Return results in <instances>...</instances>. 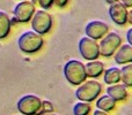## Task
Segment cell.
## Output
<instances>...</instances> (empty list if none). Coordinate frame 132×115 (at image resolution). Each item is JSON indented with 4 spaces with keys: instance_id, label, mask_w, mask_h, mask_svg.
<instances>
[{
    "instance_id": "cell-13",
    "label": "cell",
    "mask_w": 132,
    "mask_h": 115,
    "mask_svg": "<svg viewBox=\"0 0 132 115\" xmlns=\"http://www.w3.org/2000/svg\"><path fill=\"white\" fill-rule=\"evenodd\" d=\"M85 70H86V75L87 77H90V78H97L104 71V65L100 61H89L88 63H86L85 66Z\"/></svg>"
},
{
    "instance_id": "cell-17",
    "label": "cell",
    "mask_w": 132,
    "mask_h": 115,
    "mask_svg": "<svg viewBox=\"0 0 132 115\" xmlns=\"http://www.w3.org/2000/svg\"><path fill=\"white\" fill-rule=\"evenodd\" d=\"M121 70V81H123V84L126 88H131L132 86V65L128 63L124 66Z\"/></svg>"
},
{
    "instance_id": "cell-25",
    "label": "cell",
    "mask_w": 132,
    "mask_h": 115,
    "mask_svg": "<svg viewBox=\"0 0 132 115\" xmlns=\"http://www.w3.org/2000/svg\"><path fill=\"white\" fill-rule=\"evenodd\" d=\"M105 2L111 5V4H115V2H118V0H105Z\"/></svg>"
},
{
    "instance_id": "cell-12",
    "label": "cell",
    "mask_w": 132,
    "mask_h": 115,
    "mask_svg": "<svg viewBox=\"0 0 132 115\" xmlns=\"http://www.w3.org/2000/svg\"><path fill=\"white\" fill-rule=\"evenodd\" d=\"M117 53L115 55V61L118 65H126V63L132 62V46L126 44V45H121L117 48Z\"/></svg>"
},
{
    "instance_id": "cell-22",
    "label": "cell",
    "mask_w": 132,
    "mask_h": 115,
    "mask_svg": "<svg viewBox=\"0 0 132 115\" xmlns=\"http://www.w3.org/2000/svg\"><path fill=\"white\" fill-rule=\"evenodd\" d=\"M122 4H123L126 8H130V7H132V0H122Z\"/></svg>"
},
{
    "instance_id": "cell-24",
    "label": "cell",
    "mask_w": 132,
    "mask_h": 115,
    "mask_svg": "<svg viewBox=\"0 0 132 115\" xmlns=\"http://www.w3.org/2000/svg\"><path fill=\"white\" fill-rule=\"evenodd\" d=\"M93 115H108V114H107V112H104V111H101V109H96V111L94 112Z\"/></svg>"
},
{
    "instance_id": "cell-8",
    "label": "cell",
    "mask_w": 132,
    "mask_h": 115,
    "mask_svg": "<svg viewBox=\"0 0 132 115\" xmlns=\"http://www.w3.org/2000/svg\"><path fill=\"white\" fill-rule=\"evenodd\" d=\"M79 52L81 57L86 60L93 61L97 60L100 57V50H98V44L94 39L89 37H84L79 41Z\"/></svg>"
},
{
    "instance_id": "cell-11",
    "label": "cell",
    "mask_w": 132,
    "mask_h": 115,
    "mask_svg": "<svg viewBox=\"0 0 132 115\" xmlns=\"http://www.w3.org/2000/svg\"><path fill=\"white\" fill-rule=\"evenodd\" d=\"M107 95L111 97L115 101H123L128 98V91L125 85L112 84L107 88Z\"/></svg>"
},
{
    "instance_id": "cell-10",
    "label": "cell",
    "mask_w": 132,
    "mask_h": 115,
    "mask_svg": "<svg viewBox=\"0 0 132 115\" xmlns=\"http://www.w3.org/2000/svg\"><path fill=\"white\" fill-rule=\"evenodd\" d=\"M108 31H109V27L102 21H92L85 28L86 36L94 40L103 38L108 34Z\"/></svg>"
},
{
    "instance_id": "cell-16",
    "label": "cell",
    "mask_w": 132,
    "mask_h": 115,
    "mask_svg": "<svg viewBox=\"0 0 132 115\" xmlns=\"http://www.w3.org/2000/svg\"><path fill=\"white\" fill-rule=\"evenodd\" d=\"M115 106H116V101H115L111 97H109L108 95L100 97L97 99V101H96V107L104 112L112 111V109L115 108Z\"/></svg>"
},
{
    "instance_id": "cell-5",
    "label": "cell",
    "mask_w": 132,
    "mask_h": 115,
    "mask_svg": "<svg viewBox=\"0 0 132 115\" xmlns=\"http://www.w3.org/2000/svg\"><path fill=\"white\" fill-rule=\"evenodd\" d=\"M31 20V27L36 34L45 35L52 28V17L46 11H37L34 13Z\"/></svg>"
},
{
    "instance_id": "cell-23",
    "label": "cell",
    "mask_w": 132,
    "mask_h": 115,
    "mask_svg": "<svg viewBox=\"0 0 132 115\" xmlns=\"http://www.w3.org/2000/svg\"><path fill=\"white\" fill-rule=\"evenodd\" d=\"M131 34H132V29H129V30H128V32H126V37H128V43H129V45H132Z\"/></svg>"
},
{
    "instance_id": "cell-18",
    "label": "cell",
    "mask_w": 132,
    "mask_h": 115,
    "mask_svg": "<svg viewBox=\"0 0 132 115\" xmlns=\"http://www.w3.org/2000/svg\"><path fill=\"white\" fill-rule=\"evenodd\" d=\"M90 113V105L88 102H77L73 107V114L74 115H88Z\"/></svg>"
},
{
    "instance_id": "cell-20",
    "label": "cell",
    "mask_w": 132,
    "mask_h": 115,
    "mask_svg": "<svg viewBox=\"0 0 132 115\" xmlns=\"http://www.w3.org/2000/svg\"><path fill=\"white\" fill-rule=\"evenodd\" d=\"M38 2L43 9H50L53 5V0H38Z\"/></svg>"
},
{
    "instance_id": "cell-26",
    "label": "cell",
    "mask_w": 132,
    "mask_h": 115,
    "mask_svg": "<svg viewBox=\"0 0 132 115\" xmlns=\"http://www.w3.org/2000/svg\"><path fill=\"white\" fill-rule=\"evenodd\" d=\"M45 115H56V114H45Z\"/></svg>"
},
{
    "instance_id": "cell-19",
    "label": "cell",
    "mask_w": 132,
    "mask_h": 115,
    "mask_svg": "<svg viewBox=\"0 0 132 115\" xmlns=\"http://www.w3.org/2000/svg\"><path fill=\"white\" fill-rule=\"evenodd\" d=\"M53 112V105L50 101H42V107L41 111L38 112L37 115H44V114H49Z\"/></svg>"
},
{
    "instance_id": "cell-3",
    "label": "cell",
    "mask_w": 132,
    "mask_h": 115,
    "mask_svg": "<svg viewBox=\"0 0 132 115\" xmlns=\"http://www.w3.org/2000/svg\"><path fill=\"white\" fill-rule=\"evenodd\" d=\"M102 92V86L96 81H85L75 91V97L85 102H92Z\"/></svg>"
},
{
    "instance_id": "cell-6",
    "label": "cell",
    "mask_w": 132,
    "mask_h": 115,
    "mask_svg": "<svg viewBox=\"0 0 132 115\" xmlns=\"http://www.w3.org/2000/svg\"><path fill=\"white\" fill-rule=\"evenodd\" d=\"M122 45V38L116 32H109L107 36L101 40L98 45L100 55L104 58H110L114 55V53L117 51V48Z\"/></svg>"
},
{
    "instance_id": "cell-4",
    "label": "cell",
    "mask_w": 132,
    "mask_h": 115,
    "mask_svg": "<svg viewBox=\"0 0 132 115\" xmlns=\"http://www.w3.org/2000/svg\"><path fill=\"white\" fill-rule=\"evenodd\" d=\"M42 100L34 95H27L21 97L16 104V108L22 115H37L41 111Z\"/></svg>"
},
{
    "instance_id": "cell-2",
    "label": "cell",
    "mask_w": 132,
    "mask_h": 115,
    "mask_svg": "<svg viewBox=\"0 0 132 115\" xmlns=\"http://www.w3.org/2000/svg\"><path fill=\"white\" fill-rule=\"evenodd\" d=\"M64 76L72 85H80L87 78L85 65L78 60H70L64 66Z\"/></svg>"
},
{
    "instance_id": "cell-15",
    "label": "cell",
    "mask_w": 132,
    "mask_h": 115,
    "mask_svg": "<svg viewBox=\"0 0 132 115\" xmlns=\"http://www.w3.org/2000/svg\"><path fill=\"white\" fill-rule=\"evenodd\" d=\"M104 83L108 85H112V84H117L121 81V70L119 68L111 67L104 71Z\"/></svg>"
},
{
    "instance_id": "cell-14",
    "label": "cell",
    "mask_w": 132,
    "mask_h": 115,
    "mask_svg": "<svg viewBox=\"0 0 132 115\" xmlns=\"http://www.w3.org/2000/svg\"><path fill=\"white\" fill-rule=\"evenodd\" d=\"M11 18L5 12L0 11V39H5L8 37L9 32H11Z\"/></svg>"
},
{
    "instance_id": "cell-21",
    "label": "cell",
    "mask_w": 132,
    "mask_h": 115,
    "mask_svg": "<svg viewBox=\"0 0 132 115\" xmlns=\"http://www.w3.org/2000/svg\"><path fill=\"white\" fill-rule=\"evenodd\" d=\"M67 2H68V0H53V4L57 7H59V8H64L66 5H67Z\"/></svg>"
},
{
    "instance_id": "cell-7",
    "label": "cell",
    "mask_w": 132,
    "mask_h": 115,
    "mask_svg": "<svg viewBox=\"0 0 132 115\" xmlns=\"http://www.w3.org/2000/svg\"><path fill=\"white\" fill-rule=\"evenodd\" d=\"M35 13V5L34 2L29 1V0H23V1L19 2L14 8V17L11 21L13 22H19V23H28L31 20L32 15Z\"/></svg>"
},
{
    "instance_id": "cell-1",
    "label": "cell",
    "mask_w": 132,
    "mask_h": 115,
    "mask_svg": "<svg viewBox=\"0 0 132 115\" xmlns=\"http://www.w3.org/2000/svg\"><path fill=\"white\" fill-rule=\"evenodd\" d=\"M43 38L41 35L36 34L35 31H26L19 37L18 39V46L20 51L27 54H32V53L38 52L43 46Z\"/></svg>"
},
{
    "instance_id": "cell-9",
    "label": "cell",
    "mask_w": 132,
    "mask_h": 115,
    "mask_svg": "<svg viewBox=\"0 0 132 115\" xmlns=\"http://www.w3.org/2000/svg\"><path fill=\"white\" fill-rule=\"evenodd\" d=\"M109 16L112 22L117 25H124L129 21V12L122 2L111 4L109 8Z\"/></svg>"
}]
</instances>
